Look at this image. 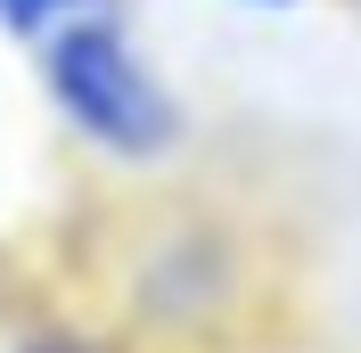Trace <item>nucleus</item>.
I'll return each mask as SVG.
<instances>
[{
    "label": "nucleus",
    "mask_w": 361,
    "mask_h": 353,
    "mask_svg": "<svg viewBox=\"0 0 361 353\" xmlns=\"http://www.w3.org/2000/svg\"><path fill=\"white\" fill-rule=\"evenodd\" d=\"M247 8H295V0H247Z\"/></svg>",
    "instance_id": "4"
},
{
    "label": "nucleus",
    "mask_w": 361,
    "mask_h": 353,
    "mask_svg": "<svg viewBox=\"0 0 361 353\" xmlns=\"http://www.w3.org/2000/svg\"><path fill=\"white\" fill-rule=\"evenodd\" d=\"M17 353H107V345L82 329H33V337H17Z\"/></svg>",
    "instance_id": "3"
},
{
    "label": "nucleus",
    "mask_w": 361,
    "mask_h": 353,
    "mask_svg": "<svg viewBox=\"0 0 361 353\" xmlns=\"http://www.w3.org/2000/svg\"><path fill=\"white\" fill-rule=\"evenodd\" d=\"M42 90L74 132L115 164H157L180 148V99L164 90V74L140 58V42L123 33L115 8L58 25L42 42Z\"/></svg>",
    "instance_id": "1"
},
{
    "label": "nucleus",
    "mask_w": 361,
    "mask_h": 353,
    "mask_svg": "<svg viewBox=\"0 0 361 353\" xmlns=\"http://www.w3.org/2000/svg\"><path fill=\"white\" fill-rule=\"evenodd\" d=\"M90 8H115V0H0V33H8V42H25V49H42L58 25L90 17Z\"/></svg>",
    "instance_id": "2"
}]
</instances>
